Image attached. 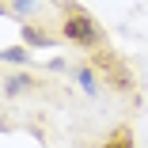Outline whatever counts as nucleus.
<instances>
[{"instance_id": "1", "label": "nucleus", "mask_w": 148, "mask_h": 148, "mask_svg": "<svg viewBox=\"0 0 148 148\" xmlns=\"http://www.w3.org/2000/svg\"><path fill=\"white\" fill-rule=\"evenodd\" d=\"M65 38H69V42H76V46H95V42H99V27H95V19H91V15L72 12V15L65 19Z\"/></svg>"}, {"instance_id": "2", "label": "nucleus", "mask_w": 148, "mask_h": 148, "mask_svg": "<svg viewBox=\"0 0 148 148\" xmlns=\"http://www.w3.org/2000/svg\"><path fill=\"white\" fill-rule=\"evenodd\" d=\"M76 84L84 87L87 95H95V87H99V84H95V72H91V69H80V72H76Z\"/></svg>"}, {"instance_id": "3", "label": "nucleus", "mask_w": 148, "mask_h": 148, "mask_svg": "<svg viewBox=\"0 0 148 148\" xmlns=\"http://www.w3.org/2000/svg\"><path fill=\"white\" fill-rule=\"evenodd\" d=\"M27 57H31V53H27L23 46H8V49H4V61H12V65H23Z\"/></svg>"}, {"instance_id": "4", "label": "nucleus", "mask_w": 148, "mask_h": 148, "mask_svg": "<svg viewBox=\"0 0 148 148\" xmlns=\"http://www.w3.org/2000/svg\"><path fill=\"white\" fill-rule=\"evenodd\" d=\"M27 42H31V46H49V38L38 34V31H31V27H27Z\"/></svg>"}, {"instance_id": "5", "label": "nucleus", "mask_w": 148, "mask_h": 148, "mask_svg": "<svg viewBox=\"0 0 148 148\" xmlns=\"http://www.w3.org/2000/svg\"><path fill=\"white\" fill-rule=\"evenodd\" d=\"M106 148H133V144H129V133H122V137H114V140H110Z\"/></svg>"}, {"instance_id": "6", "label": "nucleus", "mask_w": 148, "mask_h": 148, "mask_svg": "<svg viewBox=\"0 0 148 148\" xmlns=\"http://www.w3.org/2000/svg\"><path fill=\"white\" fill-rule=\"evenodd\" d=\"M19 87H23V80H8V84H4V91H8V95H15Z\"/></svg>"}, {"instance_id": "7", "label": "nucleus", "mask_w": 148, "mask_h": 148, "mask_svg": "<svg viewBox=\"0 0 148 148\" xmlns=\"http://www.w3.org/2000/svg\"><path fill=\"white\" fill-rule=\"evenodd\" d=\"M34 8V0H15V12H31Z\"/></svg>"}]
</instances>
